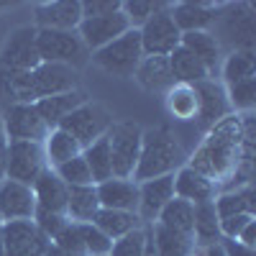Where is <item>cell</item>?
<instances>
[{"label":"cell","instance_id":"obj_6","mask_svg":"<svg viewBox=\"0 0 256 256\" xmlns=\"http://www.w3.org/2000/svg\"><path fill=\"white\" fill-rule=\"evenodd\" d=\"M110 126H113V116L105 110L100 102H90V100L84 105H80L77 110H72L59 123V128L67 131L80 144V148H88L92 141L102 138L110 131Z\"/></svg>","mask_w":256,"mask_h":256},{"label":"cell","instance_id":"obj_20","mask_svg":"<svg viewBox=\"0 0 256 256\" xmlns=\"http://www.w3.org/2000/svg\"><path fill=\"white\" fill-rule=\"evenodd\" d=\"M174 198L187 200L192 205H202L216 200V184L192 166H180L174 174Z\"/></svg>","mask_w":256,"mask_h":256},{"label":"cell","instance_id":"obj_5","mask_svg":"<svg viewBox=\"0 0 256 256\" xmlns=\"http://www.w3.org/2000/svg\"><path fill=\"white\" fill-rule=\"evenodd\" d=\"M141 136L144 128L134 120H120L113 123L108 131L110 141V162H113V177L118 180H131L138 164L141 154Z\"/></svg>","mask_w":256,"mask_h":256},{"label":"cell","instance_id":"obj_52","mask_svg":"<svg viewBox=\"0 0 256 256\" xmlns=\"http://www.w3.org/2000/svg\"><path fill=\"white\" fill-rule=\"evenodd\" d=\"M105 256H108V254H105Z\"/></svg>","mask_w":256,"mask_h":256},{"label":"cell","instance_id":"obj_47","mask_svg":"<svg viewBox=\"0 0 256 256\" xmlns=\"http://www.w3.org/2000/svg\"><path fill=\"white\" fill-rule=\"evenodd\" d=\"M202 251V256H226V248H223V244H212V246H208V248H200Z\"/></svg>","mask_w":256,"mask_h":256},{"label":"cell","instance_id":"obj_21","mask_svg":"<svg viewBox=\"0 0 256 256\" xmlns=\"http://www.w3.org/2000/svg\"><path fill=\"white\" fill-rule=\"evenodd\" d=\"M134 80L148 92H169L177 84L174 77H172V70H169L166 56H146V54L138 62Z\"/></svg>","mask_w":256,"mask_h":256},{"label":"cell","instance_id":"obj_42","mask_svg":"<svg viewBox=\"0 0 256 256\" xmlns=\"http://www.w3.org/2000/svg\"><path fill=\"white\" fill-rule=\"evenodd\" d=\"M82 18H100V16H110L123 8L120 0H82Z\"/></svg>","mask_w":256,"mask_h":256},{"label":"cell","instance_id":"obj_49","mask_svg":"<svg viewBox=\"0 0 256 256\" xmlns=\"http://www.w3.org/2000/svg\"><path fill=\"white\" fill-rule=\"evenodd\" d=\"M0 256H6V246H3V236H0Z\"/></svg>","mask_w":256,"mask_h":256},{"label":"cell","instance_id":"obj_39","mask_svg":"<svg viewBox=\"0 0 256 256\" xmlns=\"http://www.w3.org/2000/svg\"><path fill=\"white\" fill-rule=\"evenodd\" d=\"M144 251H146V230L136 228L131 233H126V236L116 238L108 256H144Z\"/></svg>","mask_w":256,"mask_h":256},{"label":"cell","instance_id":"obj_51","mask_svg":"<svg viewBox=\"0 0 256 256\" xmlns=\"http://www.w3.org/2000/svg\"><path fill=\"white\" fill-rule=\"evenodd\" d=\"M0 226H3V216H0Z\"/></svg>","mask_w":256,"mask_h":256},{"label":"cell","instance_id":"obj_1","mask_svg":"<svg viewBox=\"0 0 256 256\" xmlns=\"http://www.w3.org/2000/svg\"><path fill=\"white\" fill-rule=\"evenodd\" d=\"M248 144H251L248 120L244 126L238 118H223L220 123L210 128V136L205 138V144L198 148V154L192 156V164L187 166H192L195 172H200L216 184L218 177H226L228 172L236 169L241 148Z\"/></svg>","mask_w":256,"mask_h":256},{"label":"cell","instance_id":"obj_23","mask_svg":"<svg viewBox=\"0 0 256 256\" xmlns=\"http://www.w3.org/2000/svg\"><path fill=\"white\" fill-rule=\"evenodd\" d=\"M98 210H100V202H98L95 184L67 187V218H70V223H92Z\"/></svg>","mask_w":256,"mask_h":256},{"label":"cell","instance_id":"obj_45","mask_svg":"<svg viewBox=\"0 0 256 256\" xmlns=\"http://www.w3.org/2000/svg\"><path fill=\"white\" fill-rule=\"evenodd\" d=\"M236 241H241V244H244V246H248V248H254V246H256V218H254V220H251L241 233H238V238H236Z\"/></svg>","mask_w":256,"mask_h":256},{"label":"cell","instance_id":"obj_27","mask_svg":"<svg viewBox=\"0 0 256 256\" xmlns=\"http://www.w3.org/2000/svg\"><path fill=\"white\" fill-rule=\"evenodd\" d=\"M92 226L100 228L110 241H116V238L126 236V233H131V230L141 228V218L136 216V212H126V210H105V208H100V210H98V216L92 218Z\"/></svg>","mask_w":256,"mask_h":256},{"label":"cell","instance_id":"obj_15","mask_svg":"<svg viewBox=\"0 0 256 256\" xmlns=\"http://www.w3.org/2000/svg\"><path fill=\"white\" fill-rule=\"evenodd\" d=\"M82 20L80 0H52L36 8V28L49 31H77Z\"/></svg>","mask_w":256,"mask_h":256},{"label":"cell","instance_id":"obj_17","mask_svg":"<svg viewBox=\"0 0 256 256\" xmlns=\"http://www.w3.org/2000/svg\"><path fill=\"white\" fill-rule=\"evenodd\" d=\"M169 16H172L174 26L182 34L190 31H208V26L216 24L218 18V6L216 3H202V0H195V3H172L169 6Z\"/></svg>","mask_w":256,"mask_h":256},{"label":"cell","instance_id":"obj_11","mask_svg":"<svg viewBox=\"0 0 256 256\" xmlns=\"http://www.w3.org/2000/svg\"><path fill=\"white\" fill-rule=\"evenodd\" d=\"M3 136L8 141L44 144V138L49 136V128H46L44 120H41V116L36 113L34 105L16 102V105H10V108L3 110Z\"/></svg>","mask_w":256,"mask_h":256},{"label":"cell","instance_id":"obj_29","mask_svg":"<svg viewBox=\"0 0 256 256\" xmlns=\"http://www.w3.org/2000/svg\"><path fill=\"white\" fill-rule=\"evenodd\" d=\"M166 59H169V70H172V77L177 84H198V82L208 80V74H210L200 64V59H195L184 46H177Z\"/></svg>","mask_w":256,"mask_h":256},{"label":"cell","instance_id":"obj_28","mask_svg":"<svg viewBox=\"0 0 256 256\" xmlns=\"http://www.w3.org/2000/svg\"><path fill=\"white\" fill-rule=\"evenodd\" d=\"M44 159H46V166L49 169H56L59 164L64 162H70L74 156L82 154V148L80 144L67 134V131H62V128H54V131H49V136L44 138Z\"/></svg>","mask_w":256,"mask_h":256},{"label":"cell","instance_id":"obj_38","mask_svg":"<svg viewBox=\"0 0 256 256\" xmlns=\"http://www.w3.org/2000/svg\"><path fill=\"white\" fill-rule=\"evenodd\" d=\"M77 228H80V236H82V244H84L88 256H105L110 251L113 241L105 236L100 228H95L92 223H77Z\"/></svg>","mask_w":256,"mask_h":256},{"label":"cell","instance_id":"obj_32","mask_svg":"<svg viewBox=\"0 0 256 256\" xmlns=\"http://www.w3.org/2000/svg\"><path fill=\"white\" fill-rule=\"evenodd\" d=\"M152 241L156 256H192V251H195V244L190 236L174 233L159 223H152Z\"/></svg>","mask_w":256,"mask_h":256},{"label":"cell","instance_id":"obj_8","mask_svg":"<svg viewBox=\"0 0 256 256\" xmlns=\"http://www.w3.org/2000/svg\"><path fill=\"white\" fill-rule=\"evenodd\" d=\"M41 64L36 49V26H20L10 31L0 49V70L8 72H31Z\"/></svg>","mask_w":256,"mask_h":256},{"label":"cell","instance_id":"obj_46","mask_svg":"<svg viewBox=\"0 0 256 256\" xmlns=\"http://www.w3.org/2000/svg\"><path fill=\"white\" fill-rule=\"evenodd\" d=\"M6 154H8V138L0 131V182L6 180Z\"/></svg>","mask_w":256,"mask_h":256},{"label":"cell","instance_id":"obj_7","mask_svg":"<svg viewBox=\"0 0 256 256\" xmlns=\"http://www.w3.org/2000/svg\"><path fill=\"white\" fill-rule=\"evenodd\" d=\"M46 169L44 146L36 141H8L6 154V180L34 187L38 174Z\"/></svg>","mask_w":256,"mask_h":256},{"label":"cell","instance_id":"obj_36","mask_svg":"<svg viewBox=\"0 0 256 256\" xmlns=\"http://www.w3.org/2000/svg\"><path fill=\"white\" fill-rule=\"evenodd\" d=\"M56 177L67 184V187H74V184H92V177H90V169H88V162H84V156H74L70 162L59 164L56 169Z\"/></svg>","mask_w":256,"mask_h":256},{"label":"cell","instance_id":"obj_25","mask_svg":"<svg viewBox=\"0 0 256 256\" xmlns=\"http://www.w3.org/2000/svg\"><path fill=\"white\" fill-rule=\"evenodd\" d=\"M220 220L216 216L212 202L195 205V223H192V244L195 248H208L212 244H220Z\"/></svg>","mask_w":256,"mask_h":256},{"label":"cell","instance_id":"obj_14","mask_svg":"<svg viewBox=\"0 0 256 256\" xmlns=\"http://www.w3.org/2000/svg\"><path fill=\"white\" fill-rule=\"evenodd\" d=\"M36 198L28 184H20L13 180L0 182V216L6 220H34Z\"/></svg>","mask_w":256,"mask_h":256},{"label":"cell","instance_id":"obj_31","mask_svg":"<svg viewBox=\"0 0 256 256\" xmlns=\"http://www.w3.org/2000/svg\"><path fill=\"white\" fill-rule=\"evenodd\" d=\"M254 187L246 184L236 192H226V195L216 198L212 200V208H216V216L218 220H226L230 216H241V212H248V216H254L256 210V200H254Z\"/></svg>","mask_w":256,"mask_h":256},{"label":"cell","instance_id":"obj_44","mask_svg":"<svg viewBox=\"0 0 256 256\" xmlns=\"http://www.w3.org/2000/svg\"><path fill=\"white\" fill-rule=\"evenodd\" d=\"M220 244H223V248H226V256H256L254 248L244 246V244L236 241V238H220Z\"/></svg>","mask_w":256,"mask_h":256},{"label":"cell","instance_id":"obj_3","mask_svg":"<svg viewBox=\"0 0 256 256\" xmlns=\"http://www.w3.org/2000/svg\"><path fill=\"white\" fill-rule=\"evenodd\" d=\"M141 59H144V49H141L138 28H128L123 36L110 41L108 46L92 52V64L95 67H100L102 72H108L113 77H120V80L134 77Z\"/></svg>","mask_w":256,"mask_h":256},{"label":"cell","instance_id":"obj_4","mask_svg":"<svg viewBox=\"0 0 256 256\" xmlns=\"http://www.w3.org/2000/svg\"><path fill=\"white\" fill-rule=\"evenodd\" d=\"M36 49L44 64H64V67H82L88 62V49L77 31H49L36 28Z\"/></svg>","mask_w":256,"mask_h":256},{"label":"cell","instance_id":"obj_35","mask_svg":"<svg viewBox=\"0 0 256 256\" xmlns=\"http://www.w3.org/2000/svg\"><path fill=\"white\" fill-rule=\"evenodd\" d=\"M172 3H162V0H128L123 3V16L128 18L131 28H141L152 16H156L159 10H166Z\"/></svg>","mask_w":256,"mask_h":256},{"label":"cell","instance_id":"obj_16","mask_svg":"<svg viewBox=\"0 0 256 256\" xmlns=\"http://www.w3.org/2000/svg\"><path fill=\"white\" fill-rule=\"evenodd\" d=\"M198 92V118L202 128H212L216 123H220L223 118H228L230 105L226 98V90L218 82L212 80H202L198 84H192Z\"/></svg>","mask_w":256,"mask_h":256},{"label":"cell","instance_id":"obj_30","mask_svg":"<svg viewBox=\"0 0 256 256\" xmlns=\"http://www.w3.org/2000/svg\"><path fill=\"white\" fill-rule=\"evenodd\" d=\"M82 156H84V162H88L92 184H100L105 180H113V162H110L108 134H105L102 138H98V141H92L88 148H82Z\"/></svg>","mask_w":256,"mask_h":256},{"label":"cell","instance_id":"obj_9","mask_svg":"<svg viewBox=\"0 0 256 256\" xmlns=\"http://www.w3.org/2000/svg\"><path fill=\"white\" fill-rule=\"evenodd\" d=\"M138 34H141V49L146 56H169L180 46V38H182V31L174 26L172 16H169V8L148 18L138 28Z\"/></svg>","mask_w":256,"mask_h":256},{"label":"cell","instance_id":"obj_24","mask_svg":"<svg viewBox=\"0 0 256 256\" xmlns=\"http://www.w3.org/2000/svg\"><path fill=\"white\" fill-rule=\"evenodd\" d=\"M180 46H184L195 59H200V64H202L208 72L216 70L218 62H220V44H218V38L212 36L210 31H190V34H182Z\"/></svg>","mask_w":256,"mask_h":256},{"label":"cell","instance_id":"obj_26","mask_svg":"<svg viewBox=\"0 0 256 256\" xmlns=\"http://www.w3.org/2000/svg\"><path fill=\"white\" fill-rule=\"evenodd\" d=\"M159 226L174 230V233H182V236H190L192 238V223H195V205L187 202V200H180V198H172L159 212L156 218Z\"/></svg>","mask_w":256,"mask_h":256},{"label":"cell","instance_id":"obj_10","mask_svg":"<svg viewBox=\"0 0 256 256\" xmlns=\"http://www.w3.org/2000/svg\"><path fill=\"white\" fill-rule=\"evenodd\" d=\"M6 256H44L52 238L41 233L34 220H6L0 226Z\"/></svg>","mask_w":256,"mask_h":256},{"label":"cell","instance_id":"obj_18","mask_svg":"<svg viewBox=\"0 0 256 256\" xmlns=\"http://www.w3.org/2000/svg\"><path fill=\"white\" fill-rule=\"evenodd\" d=\"M95 190H98V202L105 210H126V212L138 210V184L134 180L113 177V180H105V182L95 184Z\"/></svg>","mask_w":256,"mask_h":256},{"label":"cell","instance_id":"obj_19","mask_svg":"<svg viewBox=\"0 0 256 256\" xmlns=\"http://www.w3.org/2000/svg\"><path fill=\"white\" fill-rule=\"evenodd\" d=\"M84 102H88V95L77 88V90H70V92H62V95H52V98L38 100V102H34V108L41 116V120L46 123L49 131H54V128H59V123L67 118L72 110H77L80 105H84Z\"/></svg>","mask_w":256,"mask_h":256},{"label":"cell","instance_id":"obj_34","mask_svg":"<svg viewBox=\"0 0 256 256\" xmlns=\"http://www.w3.org/2000/svg\"><path fill=\"white\" fill-rule=\"evenodd\" d=\"M223 77H226V84H236V82L256 77L254 52H230V56L223 64Z\"/></svg>","mask_w":256,"mask_h":256},{"label":"cell","instance_id":"obj_12","mask_svg":"<svg viewBox=\"0 0 256 256\" xmlns=\"http://www.w3.org/2000/svg\"><path fill=\"white\" fill-rule=\"evenodd\" d=\"M131 24L123 16V10L110 13V16H100V18H82L77 26V36L82 38V44L88 52H98L102 46H108L110 41L123 36Z\"/></svg>","mask_w":256,"mask_h":256},{"label":"cell","instance_id":"obj_50","mask_svg":"<svg viewBox=\"0 0 256 256\" xmlns=\"http://www.w3.org/2000/svg\"><path fill=\"white\" fill-rule=\"evenodd\" d=\"M192 256H202V251H200V248H195V251H192Z\"/></svg>","mask_w":256,"mask_h":256},{"label":"cell","instance_id":"obj_2","mask_svg":"<svg viewBox=\"0 0 256 256\" xmlns=\"http://www.w3.org/2000/svg\"><path fill=\"white\" fill-rule=\"evenodd\" d=\"M184 154L177 144V138L166 131V128H152L144 131L141 136V154H138V164L134 172V182H146L154 177H164V174H174V169H180Z\"/></svg>","mask_w":256,"mask_h":256},{"label":"cell","instance_id":"obj_33","mask_svg":"<svg viewBox=\"0 0 256 256\" xmlns=\"http://www.w3.org/2000/svg\"><path fill=\"white\" fill-rule=\"evenodd\" d=\"M166 110L177 120H195L198 118V92L192 84H174L166 92Z\"/></svg>","mask_w":256,"mask_h":256},{"label":"cell","instance_id":"obj_48","mask_svg":"<svg viewBox=\"0 0 256 256\" xmlns=\"http://www.w3.org/2000/svg\"><path fill=\"white\" fill-rule=\"evenodd\" d=\"M44 256H67V254H64L59 246H54V244H49V248H46V254Z\"/></svg>","mask_w":256,"mask_h":256},{"label":"cell","instance_id":"obj_13","mask_svg":"<svg viewBox=\"0 0 256 256\" xmlns=\"http://www.w3.org/2000/svg\"><path fill=\"white\" fill-rule=\"evenodd\" d=\"M174 198V174H164L138 182V218L146 220L148 226L156 223L162 208Z\"/></svg>","mask_w":256,"mask_h":256},{"label":"cell","instance_id":"obj_40","mask_svg":"<svg viewBox=\"0 0 256 256\" xmlns=\"http://www.w3.org/2000/svg\"><path fill=\"white\" fill-rule=\"evenodd\" d=\"M70 223V218L67 216H62V212H52V210H41V208H36V212H34V226L44 233L46 238H56L59 233L64 230V226Z\"/></svg>","mask_w":256,"mask_h":256},{"label":"cell","instance_id":"obj_22","mask_svg":"<svg viewBox=\"0 0 256 256\" xmlns=\"http://www.w3.org/2000/svg\"><path fill=\"white\" fill-rule=\"evenodd\" d=\"M34 198H36V208L41 210H52V212H62L67 216V184H64L54 169H44L38 174V180L34 182Z\"/></svg>","mask_w":256,"mask_h":256},{"label":"cell","instance_id":"obj_37","mask_svg":"<svg viewBox=\"0 0 256 256\" xmlns=\"http://www.w3.org/2000/svg\"><path fill=\"white\" fill-rule=\"evenodd\" d=\"M228 105L236 110H251L256 105V77L251 80H244V82H236V84H228Z\"/></svg>","mask_w":256,"mask_h":256},{"label":"cell","instance_id":"obj_43","mask_svg":"<svg viewBox=\"0 0 256 256\" xmlns=\"http://www.w3.org/2000/svg\"><path fill=\"white\" fill-rule=\"evenodd\" d=\"M254 220V216L248 212H241V216H230L226 220H220V236L223 238H238V233Z\"/></svg>","mask_w":256,"mask_h":256},{"label":"cell","instance_id":"obj_41","mask_svg":"<svg viewBox=\"0 0 256 256\" xmlns=\"http://www.w3.org/2000/svg\"><path fill=\"white\" fill-rule=\"evenodd\" d=\"M54 246H59L67 256H88V251H84V244H82V236H80V228L77 223H67L64 226V230L59 233V236L52 241Z\"/></svg>","mask_w":256,"mask_h":256}]
</instances>
